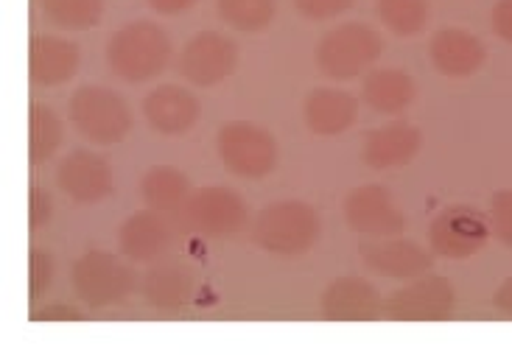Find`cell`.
<instances>
[{
  "label": "cell",
  "mask_w": 512,
  "mask_h": 355,
  "mask_svg": "<svg viewBox=\"0 0 512 355\" xmlns=\"http://www.w3.org/2000/svg\"><path fill=\"white\" fill-rule=\"evenodd\" d=\"M174 54L171 37L152 20H135L118 28L107 42V65L126 84H143L157 79L168 68Z\"/></svg>",
  "instance_id": "6da1fadb"
},
{
  "label": "cell",
  "mask_w": 512,
  "mask_h": 355,
  "mask_svg": "<svg viewBox=\"0 0 512 355\" xmlns=\"http://www.w3.org/2000/svg\"><path fill=\"white\" fill-rule=\"evenodd\" d=\"M322 235V219L311 205L300 199L272 202L252 221V241L263 252L277 258H300L317 246Z\"/></svg>",
  "instance_id": "7a4b0ae2"
},
{
  "label": "cell",
  "mask_w": 512,
  "mask_h": 355,
  "mask_svg": "<svg viewBox=\"0 0 512 355\" xmlns=\"http://www.w3.org/2000/svg\"><path fill=\"white\" fill-rule=\"evenodd\" d=\"M384 54V37L373 26L345 23L322 34L314 51L319 73L331 82H350L370 73Z\"/></svg>",
  "instance_id": "3957f363"
},
{
  "label": "cell",
  "mask_w": 512,
  "mask_h": 355,
  "mask_svg": "<svg viewBox=\"0 0 512 355\" xmlns=\"http://www.w3.org/2000/svg\"><path fill=\"white\" fill-rule=\"evenodd\" d=\"M70 126L96 146H115L132 129V110L121 93L101 84H82L68 101Z\"/></svg>",
  "instance_id": "277c9868"
},
{
  "label": "cell",
  "mask_w": 512,
  "mask_h": 355,
  "mask_svg": "<svg viewBox=\"0 0 512 355\" xmlns=\"http://www.w3.org/2000/svg\"><path fill=\"white\" fill-rule=\"evenodd\" d=\"M121 258L124 255L90 249V252H84L82 258L73 260L70 286L76 291V300L84 302L93 311L121 305L135 291V283H138L135 269Z\"/></svg>",
  "instance_id": "5b68a950"
},
{
  "label": "cell",
  "mask_w": 512,
  "mask_h": 355,
  "mask_svg": "<svg viewBox=\"0 0 512 355\" xmlns=\"http://www.w3.org/2000/svg\"><path fill=\"white\" fill-rule=\"evenodd\" d=\"M224 171L238 179H266L280 163L275 135L252 121H227L216 135Z\"/></svg>",
  "instance_id": "8992f818"
},
{
  "label": "cell",
  "mask_w": 512,
  "mask_h": 355,
  "mask_svg": "<svg viewBox=\"0 0 512 355\" xmlns=\"http://www.w3.org/2000/svg\"><path fill=\"white\" fill-rule=\"evenodd\" d=\"M182 224L202 238L238 235L250 224V207L244 196L224 185L196 188L180 210Z\"/></svg>",
  "instance_id": "52a82bcc"
},
{
  "label": "cell",
  "mask_w": 512,
  "mask_h": 355,
  "mask_svg": "<svg viewBox=\"0 0 512 355\" xmlns=\"http://www.w3.org/2000/svg\"><path fill=\"white\" fill-rule=\"evenodd\" d=\"M487 213L473 205H448L429 224V249L437 258L465 260L479 255L490 241Z\"/></svg>",
  "instance_id": "ba28073f"
},
{
  "label": "cell",
  "mask_w": 512,
  "mask_h": 355,
  "mask_svg": "<svg viewBox=\"0 0 512 355\" xmlns=\"http://www.w3.org/2000/svg\"><path fill=\"white\" fill-rule=\"evenodd\" d=\"M238 68V45L222 31H199L182 45L177 70L191 87H216Z\"/></svg>",
  "instance_id": "9c48e42d"
},
{
  "label": "cell",
  "mask_w": 512,
  "mask_h": 355,
  "mask_svg": "<svg viewBox=\"0 0 512 355\" xmlns=\"http://www.w3.org/2000/svg\"><path fill=\"white\" fill-rule=\"evenodd\" d=\"M454 311L457 288L437 274H420L384 302V314L395 322H445Z\"/></svg>",
  "instance_id": "30bf717a"
},
{
  "label": "cell",
  "mask_w": 512,
  "mask_h": 355,
  "mask_svg": "<svg viewBox=\"0 0 512 355\" xmlns=\"http://www.w3.org/2000/svg\"><path fill=\"white\" fill-rule=\"evenodd\" d=\"M342 216H345L347 227L364 238L401 235L406 227L401 207L395 205V196L384 185L353 188L342 202Z\"/></svg>",
  "instance_id": "8fae6325"
},
{
  "label": "cell",
  "mask_w": 512,
  "mask_h": 355,
  "mask_svg": "<svg viewBox=\"0 0 512 355\" xmlns=\"http://www.w3.org/2000/svg\"><path fill=\"white\" fill-rule=\"evenodd\" d=\"M359 255L370 272L389 277V280H415L420 274H429L431 263L437 258L431 249H423L417 241H409L401 235L364 238Z\"/></svg>",
  "instance_id": "7c38bea8"
},
{
  "label": "cell",
  "mask_w": 512,
  "mask_h": 355,
  "mask_svg": "<svg viewBox=\"0 0 512 355\" xmlns=\"http://www.w3.org/2000/svg\"><path fill=\"white\" fill-rule=\"evenodd\" d=\"M163 210H138L118 227V252L132 263H154L166 258L177 241V227Z\"/></svg>",
  "instance_id": "4fadbf2b"
},
{
  "label": "cell",
  "mask_w": 512,
  "mask_h": 355,
  "mask_svg": "<svg viewBox=\"0 0 512 355\" xmlns=\"http://www.w3.org/2000/svg\"><path fill=\"white\" fill-rule=\"evenodd\" d=\"M56 185L76 205H98L112 193V168L98 151L73 149L56 168Z\"/></svg>",
  "instance_id": "5bb4252c"
},
{
  "label": "cell",
  "mask_w": 512,
  "mask_h": 355,
  "mask_svg": "<svg viewBox=\"0 0 512 355\" xmlns=\"http://www.w3.org/2000/svg\"><path fill=\"white\" fill-rule=\"evenodd\" d=\"M202 115L199 98L182 84H157L143 98V118L149 129L163 137H180L191 132Z\"/></svg>",
  "instance_id": "9a60e30c"
},
{
  "label": "cell",
  "mask_w": 512,
  "mask_h": 355,
  "mask_svg": "<svg viewBox=\"0 0 512 355\" xmlns=\"http://www.w3.org/2000/svg\"><path fill=\"white\" fill-rule=\"evenodd\" d=\"M485 59V42L468 28L445 26L429 40V62L448 79H468L482 70Z\"/></svg>",
  "instance_id": "2e32d148"
},
{
  "label": "cell",
  "mask_w": 512,
  "mask_h": 355,
  "mask_svg": "<svg viewBox=\"0 0 512 355\" xmlns=\"http://www.w3.org/2000/svg\"><path fill=\"white\" fill-rule=\"evenodd\" d=\"M319 311L328 322H373L384 314V300L364 277H336L322 291Z\"/></svg>",
  "instance_id": "e0dca14e"
},
{
  "label": "cell",
  "mask_w": 512,
  "mask_h": 355,
  "mask_svg": "<svg viewBox=\"0 0 512 355\" xmlns=\"http://www.w3.org/2000/svg\"><path fill=\"white\" fill-rule=\"evenodd\" d=\"M143 300L160 314H177L196 294L194 269L180 258H160L143 277Z\"/></svg>",
  "instance_id": "ac0fdd59"
},
{
  "label": "cell",
  "mask_w": 512,
  "mask_h": 355,
  "mask_svg": "<svg viewBox=\"0 0 512 355\" xmlns=\"http://www.w3.org/2000/svg\"><path fill=\"white\" fill-rule=\"evenodd\" d=\"M82 65L79 45L59 34H34L28 48V76L37 87H62Z\"/></svg>",
  "instance_id": "d6986e66"
},
{
  "label": "cell",
  "mask_w": 512,
  "mask_h": 355,
  "mask_svg": "<svg viewBox=\"0 0 512 355\" xmlns=\"http://www.w3.org/2000/svg\"><path fill=\"white\" fill-rule=\"evenodd\" d=\"M420 146H423V132L415 123L395 118L367 135L361 146V160L373 171H392L412 163Z\"/></svg>",
  "instance_id": "ffe728a7"
},
{
  "label": "cell",
  "mask_w": 512,
  "mask_h": 355,
  "mask_svg": "<svg viewBox=\"0 0 512 355\" xmlns=\"http://www.w3.org/2000/svg\"><path fill=\"white\" fill-rule=\"evenodd\" d=\"M303 121L317 137L345 135L359 121V98L342 87H317L305 98Z\"/></svg>",
  "instance_id": "44dd1931"
},
{
  "label": "cell",
  "mask_w": 512,
  "mask_h": 355,
  "mask_svg": "<svg viewBox=\"0 0 512 355\" xmlns=\"http://www.w3.org/2000/svg\"><path fill=\"white\" fill-rule=\"evenodd\" d=\"M417 84L401 68H373L361 82V101L378 115L398 118L415 104Z\"/></svg>",
  "instance_id": "7402d4cb"
},
{
  "label": "cell",
  "mask_w": 512,
  "mask_h": 355,
  "mask_svg": "<svg viewBox=\"0 0 512 355\" xmlns=\"http://www.w3.org/2000/svg\"><path fill=\"white\" fill-rule=\"evenodd\" d=\"M191 196V179L174 165H152L140 177V199L146 207L177 213Z\"/></svg>",
  "instance_id": "603a6c76"
},
{
  "label": "cell",
  "mask_w": 512,
  "mask_h": 355,
  "mask_svg": "<svg viewBox=\"0 0 512 355\" xmlns=\"http://www.w3.org/2000/svg\"><path fill=\"white\" fill-rule=\"evenodd\" d=\"M28 157L31 163L42 165L54 157L56 151L65 143V126L62 118L56 115L54 107L34 101L31 112H28Z\"/></svg>",
  "instance_id": "cb8c5ba5"
},
{
  "label": "cell",
  "mask_w": 512,
  "mask_h": 355,
  "mask_svg": "<svg viewBox=\"0 0 512 355\" xmlns=\"http://www.w3.org/2000/svg\"><path fill=\"white\" fill-rule=\"evenodd\" d=\"M42 17L59 31H90L104 17V0H40Z\"/></svg>",
  "instance_id": "d4e9b609"
},
{
  "label": "cell",
  "mask_w": 512,
  "mask_h": 355,
  "mask_svg": "<svg viewBox=\"0 0 512 355\" xmlns=\"http://www.w3.org/2000/svg\"><path fill=\"white\" fill-rule=\"evenodd\" d=\"M216 12L224 26L241 34H258L272 26L277 0H216Z\"/></svg>",
  "instance_id": "484cf974"
},
{
  "label": "cell",
  "mask_w": 512,
  "mask_h": 355,
  "mask_svg": "<svg viewBox=\"0 0 512 355\" xmlns=\"http://www.w3.org/2000/svg\"><path fill=\"white\" fill-rule=\"evenodd\" d=\"M375 12L395 37H417L429 26L431 3L429 0H378Z\"/></svg>",
  "instance_id": "4316f807"
},
{
  "label": "cell",
  "mask_w": 512,
  "mask_h": 355,
  "mask_svg": "<svg viewBox=\"0 0 512 355\" xmlns=\"http://www.w3.org/2000/svg\"><path fill=\"white\" fill-rule=\"evenodd\" d=\"M487 221H490L493 238L507 246V249H512V188L493 193L490 210H487Z\"/></svg>",
  "instance_id": "83f0119b"
},
{
  "label": "cell",
  "mask_w": 512,
  "mask_h": 355,
  "mask_svg": "<svg viewBox=\"0 0 512 355\" xmlns=\"http://www.w3.org/2000/svg\"><path fill=\"white\" fill-rule=\"evenodd\" d=\"M56 280V258L51 252H45L40 246L31 249V277H28V286H31V300H42L48 294V288L54 286Z\"/></svg>",
  "instance_id": "f1b7e54d"
},
{
  "label": "cell",
  "mask_w": 512,
  "mask_h": 355,
  "mask_svg": "<svg viewBox=\"0 0 512 355\" xmlns=\"http://www.w3.org/2000/svg\"><path fill=\"white\" fill-rule=\"evenodd\" d=\"M291 3H294V9L303 14L305 20L328 23V20H336V17L350 12L356 0H291Z\"/></svg>",
  "instance_id": "f546056e"
},
{
  "label": "cell",
  "mask_w": 512,
  "mask_h": 355,
  "mask_svg": "<svg viewBox=\"0 0 512 355\" xmlns=\"http://www.w3.org/2000/svg\"><path fill=\"white\" fill-rule=\"evenodd\" d=\"M28 216H31V230L34 233L54 219V196L45 188H40V185L31 188V210H28Z\"/></svg>",
  "instance_id": "4dcf8cb0"
},
{
  "label": "cell",
  "mask_w": 512,
  "mask_h": 355,
  "mask_svg": "<svg viewBox=\"0 0 512 355\" xmlns=\"http://www.w3.org/2000/svg\"><path fill=\"white\" fill-rule=\"evenodd\" d=\"M490 26L501 42L512 45V0H496L490 12Z\"/></svg>",
  "instance_id": "1f68e13d"
},
{
  "label": "cell",
  "mask_w": 512,
  "mask_h": 355,
  "mask_svg": "<svg viewBox=\"0 0 512 355\" xmlns=\"http://www.w3.org/2000/svg\"><path fill=\"white\" fill-rule=\"evenodd\" d=\"M149 9L163 17H177V14H185L188 9H194L196 0H146Z\"/></svg>",
  "instance_id": "d6a6232c"
},
{
  "label": "cell",
  "mask_w": 512,
  "mask_h": 355,
  "mask_svg": "<svg viewBox=\"0 0 512 355\" xmlns=\"http://www.w3.org/2000/svg\"><path fill=\"white\" fill-rule=\"evenodd\" d=\"M493 305H496V311H499V314L512 319V277H507V280L496 288V294H493Z\"/></svg>",
  "instance_id": "836d02e7"
},
{
  "label": "cell",
  "mask_w": 512,
  "mask_h": 355,
  "mask_svg": "<svg viewBox=\"0 0 512 355\" xmlns=\"http://www.w3.org/2000/svg\"><path fill=\"white\" fill-rule=\"evenodd\" d=\"M34 319H82V314L70 305H48V308H40L34 311Z\"/></svg>",
  "instance_id": "e575fe53"
}]
</instances>
